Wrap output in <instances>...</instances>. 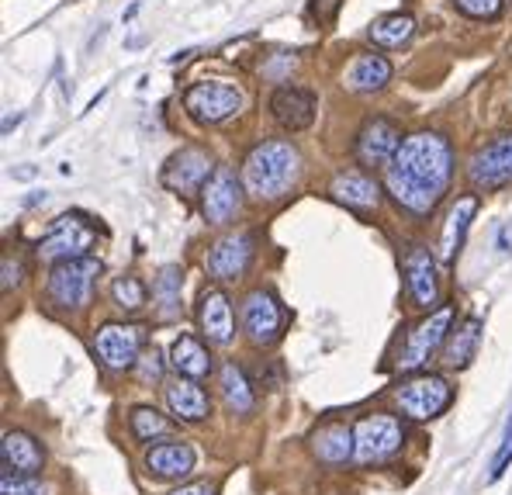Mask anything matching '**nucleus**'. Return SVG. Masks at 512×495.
I'll return each instance as SVG.
<instances>
[{"instance_id": "1", "label": "nucleus", "mask_w": 512, "mask_h": 495, "mask_svg": "<svg viewBox=\"0 0 512 495\" xmlns=\"http://www.w3.org/2000/svg\"><path fill=\"white\" fill-rule=\"evenodd\" d=\"M454 177V146L443 132H416L402 139L395 160L384 167L388 194L412 215H429Z\"/></svg>"}, {"instance_id": "2", "label": "nucleus", "mask_w": 512, "mask_h": 495, "mask_svg": "<svg viewBox=\"0 0 512 495\" xmlns=\"http://www.w3.org/2000/svg\"><path fill=\"white\" fill-rule=\"evenodd\" d=\"M301 156L288 139H270L260 142L243 163V184L253 198L274 201L288 194V187L298 180Z\"/></svg>"}, {"instance_id": "3", "label": "nucleus", "mask_w": 512, "mask_h": 495, "mask_svg": "<svg viewBox=\"0 0 512 495\" xmlns=\"http://www.w3.org/2000/svg\"><path fill=\"white\" fill-rule=\"evenodd\" d=\"M101 274V260L80 257V260H63V264L52 267L49 284H45V295L56 309H84L94 295V281Z\"/></svg>"}, {"instance_id": "4", "label": "nucleus", "mask_w": 512, "mask_h": 495, "mask_svg": "<svg viewBox=\"0 0 512 495\" xmlns=\"http://www.w3.org/2000/svg\"><path fill=\"white\" fill-rule=\"evenodd\" d=\"M184 108L198 125H222L243 111V90L225 80H205L184 94Z\"/></svg>"}, {"instance_id": "5", "label": "nucleus", "mask_w": 512, "mask_h": 495, "mask_svg": "<svg viewBox=\"0 0 512 495\" xmlns=\"http://www.w3.org/2000/svg\"><path fill=\"white\" fill-rule=\"evenodd\" d=\"M402 440H405V430L395 416H364L357 426H353V457L360 464H378V461H388L402 450Z\"/></svg>"}, {"instance_id": "6", "label": "nucleus", "mask_w": 512, "mask_h": 495, "mask_svg": "<svg viewBox=\"0 0 512 495\" xmlns=\"http://www.w3.org/2000/svg\"><path fill=\"white\" fill-rule=\"evenodd\" d=\"M142 347H146V326H139V322H108L94 336L97 360L111 371H125V367L139 364Z\"/></svg>"}, {"instance_id": "7", "label": "nucleus", "mask_w": 512, "mask_h": 495, "mask_svg": "<svg viewBox=\"0 0 512 495\" xmlns=\"http://www.w3.org/2000/svg\"><path fill=\"white\" fill-rule=\"evenodd\" d=\"M94 239H97V229L87 219H80V215H63V219L49 229V236L39 239L35 253H39L42 260H56V264H63V260H80V257H87Z\"/></svg>"}, {"instance_id": "8", "label": "nucleus", "mask_w": 512, "mask_h": 495, "mask_svg": "<svg viewBox=\"0 0 512 495\" xmlns=\"http://www.w3.org/2000/svg\"><path fill=\"white\" fill-rule=\"evenodd\" d=\"M454 402V388H450L447 378L440 374H423V378H412L409 385L398 388V405L409 419H433L440 416L447 405Z\"/></svg>"}, {"instance_id": "9", "label": "nucleus", "mask_w": 512, "mask_h": 495, "mask_svg": "<svg viewBox=\"0 0 512 495\" xmlns=\"http://www.w3.org/2000/svg\"><path fill=\"white\" fill-rule=\"evenodd\" d=\"M450 322H454V309L443 305V309H436L433 315H426L419 326H412L409 340H405V347H402V360H398L402 371H419V367L443 347V340L450 336Z\"/></svg>"}, {"instance_id": "10", "label": "nucleus", "mask_w": 512, "mask_h": 495, "mask_svg": "<svg viewBox=\"0 0 512 495\" xmlns=\"http://www.w3.org/2000/svg\"><path fill=\"white\" fill-rule=\"evenodd\" d=\"M284 322H288V315H284V305L277 302L274 291L260 288V291H250V295L243 298V329L256 347H270V343H277Z\"/></svg>"}, {"instance_id": "11", "label": "nucleus", "mask_w": 512, "mask_h": 495, "mask_svg": "<svg viewBox=\"0 0 512 495\" xmlns=\"http://www.w3.org/2000/svg\"><path fill=\"white\" fill-rule=\"evenodd\" d=\"M468 177L474 187H485V191H499V187L512 184V132L495 135L471 156Z\"/></svg>"}, {"instance_id": "12", "label": "nucleus", "mask_w": 512, "mask_h": 495, "mask_svg": "<svg viewBox=\"0 0 512 495\" xmlns=\"http://www.w3.org/2000/svg\"><path fill=\"white\" fill-rule=\"evenodd\" d=\"M398 146H402V129H398L395 118L374 115L360 125L353 153H357V160L364 163V167H388V163L395 160Z\"/></svg>"}, {"instance_id": "13", "label": "nucleus", "mask_w": 512, "mask_h": 495, "mask_svg": "<svg viewBox=\"0 0 512 495\" xmlns=\"http://www.w3.org/2000/svg\"><path fill=\"white\" fill-rule=\"evenodd\" d=\"M201 215L208 225H225L243 205V184L236 180L229 167H215V174L208 177V184L201 187Z\"/></svg>"}, {"instance_id": "14", "label": "nucleus", "mask_w": 512, "mask_h": 495, "mask_svg": "<svg viewBox=\"0 0 512 495\" xmlns=\"http://www.w3.org/2000/svg\"><path fill=\"white\" fill-rule=\"evenodd\" d=\"M212 160H208L205 149L198 146H187L180 149V153H173L167 160V167H163V184L170 187V191L177 194H194L201 191V187L208 184V177H212Z\"/></svg>"}, {"instance_id": "15", "label": "nucleus", "mask_w": 512, "mask_h": 495, "mask_svg": "<svg viewBox=\"0 0 512 495\" xmlns=\"http://www.w3.org/2000/svg\"><path fill=\"white\" fill-rule=\"evenodd\" d=\"M250 260H253V236L250 232H232V236H222L208 250L205 267L215 281H236V277L246 274Z\"/></svg>"}, {"instance_id": "16", "label": "nucleus", "mask_w": 512, "mask_h": 495, "mask_svg": "<svg viewBox=\"0 0 512 495\" xmlns=\"http://www.w3.org/2000/svg\"><path fill=\"white\" fill-rule=\"evenodd\" d=\"M405 291L419 309H433L440 298V274H436V257L429 246H412L405 253Z\"/></svg>"}, {"instance_id": "17", "label": "nucleus", "mask_w": 512, "mask_h": 495, "mask_svg": "<svg viewBox=\"0 0 512 495\" xmlns=\"http://www.w3.org/2000/svg\"><path fill=\"white\" fill-rule=\"evenodd\" d=\"M270 115L281 129L288 132H301L315 122V94L312 90H301V87H277L270 94Z\"/></svg>"}, {"instance_id": "18", "label": "nucleus", "mask_w": 512, "mask_h": 495, "mask_svg": "<svg viewBox=\"0 0 512 495\" xmlns=\"http://www.w3.org/2000/svg\"><path fill=\"white\" fill-rule=\"evenodd\" d=\"M0 468L7 475H39L45 468V450L32 433L7 430L0 440Z\"/></svg>"}, {"instance_id": "19", "label": "nucleus", "mask_w": 512, "mask_h": 495, "mask_svg": "<svg viewBox=\"0 0 512 495\" xmlns=\"http://www.w3.org/2000/svg\"><path fill=\"white\" fill-rule=\"evenodd\" d=\"M198 322H201V333L208 336V343H215V347L232 343V336H236V322H232V305H229V298H225V291H218V288L201 291Z\"/></svg>"}, {"instance_id": "20", "label": "nucleus", "mask_w": 512, "mask_h": 495, "mask_svg": "<svg viewBox=\"0 0 512 495\" xmlns=\"http://www.w3.org/2000/svg\"><path fill=\"white\" fill-rule=\"evenodd\" d=\"M167 405L180 423H205V419L212 416V399H208V392L194 378H184V374H177V381L167 385Z\"/></svg>"}, {"instance_id": "21", "label": "nucleus", "mask_w": 512, "mask_h": 495, "mask_svg": "<svg viewBox=\"0 0 512 495\" xmlns=\"http://www.w3.org/2000/svg\"><path fill=\"white\" fill-rule=\"evenodd\" d=\"M194 461H198V454H194V447L184 444V440H167V444H153L146 450L149 475L167 478V482H177V478L191 475Z\"/></svg>"}, {"instance_id": "22", "label": "nucleus", "mask_w": 512, "mask_h": 495, "mask_svg": "<svg viewBox=\"0 0 512 495\" xmlns=\"http://www.w3.org/2000/svg\"><path fill=\"white\" fill-rule=\"evenodd\" d=\"M474 212H478V198H474V194H464V198H457L454 205H450L447 219H443V229H440V239H436V257H440L443 264H450L454 253L461 250Z\"/></svg>"}, {"instance_id": "23", "label": "nucleus", "mask_w": 512, "mask_h": 495, "mask_svg": "<svg viewBox=\"0 0 512 495\" xmlns=\"http://www.w3.org/2000/svg\"><path fill=\"white\" fill-rule=\"evenodd\" d=\"M391 80V63L378 52H360L346 63L343 70V87L353 94H374Z\"/></svg>"}, {"instance_id": "24", "label": "nucleus", "mask_w": 512, "mask_h": 495, "mask_svg": "<svg viewBox=\"0 0 512 495\" xmlns=\"http://www.w3.org/2000/svg\"><path fill=\"white\" fill-rule=\"evenodd\" d=\"M329 194H333V201H340L346 208H357V212L378 208V201H381V187L367 174H357V170L336 174V180L329 184Z\"/></svg>"}, {"instance_id": "25", "label": "nucleus", "mask_w": 512, "mask_h": 495, "mask_svg": "<svg viewBox=\"0 0 512 495\" xmlns=\"http://www.w3.org/2000/svg\"><path fill=\"white\" fill-rule=\"evenodd\" d=\"M170 364H173V371H177V374L194 378V381H201V378H208V374H212V357H208L205 343L194 340L191 333H180L177 340H173Z\"/></svg>"}, {"instance_id": "26", "label": "nucleus", "mask_w": 512, "mask_h": 495, "mask_svg": "<svg viewBox=\"0 0 512 495\" xmlns=\"http://www.w3.org/2000/svg\"><path fill=\"white\" fill-rule=\"evenodd\" d=\"M312 450L322 464H343L353 457V430L343 423H326L312 433Z\"/></svg>"}, {"instance_id": "27", "label": "nucleus", "mask_w": 512, "mask_h": 495, "mask_svg": "<svg viewBox=\"0 0 512 495\" xmlns=\"http://www.w3.org/2000/svg\"><path fill=\"white\" fill-rule=\"evenodd\" d=\"M218 381H222V399L229 405V412H236V416H250L253 405H256V395L250 388V381H246L243 367L236 364V360H229V364L222 367V374H218Z\"/></svg>"}, {"instance_id": "28", "label": "nucleus", "mask_w": 512, "mask_h": 495, "mask_svg": "<svg viewBox=\"0 0 512 495\" xmlns=\"http://www.w3.org/2000/svg\"><path fill=\"white\" fill-rule=\"evenodd\" d=\"M478 340H481V319H464L457 329H450V340L443 347V364L447 367H468L474 350H478Z\"/></svg>"}, {"instance_id": "29", "label": "nucleus", "mask_w": 512, "mask_h": 495, "mask_svg": "<svg viewBox=\"0 0 512 495\" xmlns=\"http://www.w3.org/2000/svg\"><path fill=\"white\" fill-rule=\"evenodd\" d=\"M367 35H371L374 45L402 49V45L416 35V21H412L409 14H384V18H378L371 28H367Z\"/></svg>"}, {"instance_id": "30", "label": "nucleus", "mask_w": 512, "mask_h": 495, "mask_svg": "<svg viewBox=\"0 0 512 495\" xmlns=\"http://www.w3.org/2000/svg\"><path fill=\"white\" fill-rule=\"evenodd\" d=\"M128 426H132L135 440H142V444H156V440H167L173 433V423L163 416V412H156L153 405H139V409H132Z\"/></svg>"}, {"instance_id": "31", "label": "nucleus", "mask_w": 512, "mask_h": 495, "mask_svg": "<svg viewBox=\"0 0 512 495\" xmlns=\"http://www.w3.org/2000/svg\"><path fill=\"white\" fill-rule=\"evenodd\" d=\"M180 267H163L160 277H156V288H153V298L160 305V319L170 322L180 315Z\"/></svg>"}, {"instance_id": "32", "label": "nucleus", "mask_w": 512, "mask_h": 495, "mask_svg": "<svg viewBox=\"0 0 512 495\" xmlns=\"http://www.w3.org/2000/svg\"><path fill=\"white\" fill-rule=\"evenodd\" d=\"M111 295H115L118 309H125V312H139L142 305H146V284H142L135 274H122L115 284H111Z\"/></svg>"}, {"instance_id": "33", "label": "nucleus", "mask_w": 512, "mask_h": 495, "mask_svg": "<svg viewBox=\"0 0 512 495\" xmlns=\"http://www.w3.org/2000/svg\"><path fill=\"white\" fill-rule=\"evenodd\" d=\"M49 489L39 482V475H0V495H45Z\"/></svg>"}, {"instance_id": "34", "label": "nucleus", "mask_w": 512, "mask_h": 495, "mask_svg": "<svg viewBox=\"0 0 512 495\" xmlns=\"http://www.w3.org/2000/svg\"><path fill=\"white\" fill-rule=\"evenodd\" d=\"M454 7L468 18H499L502 0H454Z\"/></svg>"}, {"instance_id": "35", "label": "nucleus", "mask_w": 512, "mask_h": 495, "mask_svg": "<svg viewBox=\"0 0 512 495\" xmlns=\"http://www.w3.org/2000/svg\"><path fill=\"white\" fill-rule=\"evenodd\" d=\"M509 461H512V419H509V426H506V437H502V444H499V450H495V457H492V471H488V482H499V478L506 475Z\"/></svg>"}, {"instance_id": "36", "label": "nucleus", "mask_w": 512, "mask_h": 495, "mask_svg": "<svg viewBox=\"0 0 512 495\" xmlns=\"http://www.w3.org/2000/svg\"><path fill=\"white\" fill-rule=\"evenodd\" d=\"M139 378L142 381H160L163 378V357H160V350H146V354L139 357Z\"/></svg>"}, {"instance_id": "37", "label": "nucleus", "mask_w": 512, "mask_h": 495, "mask_svg": "<svg viewBox=\"0 0 512 495\" xmlns=\"http://www.w3.org/2000/svg\"><path fill=\"white\" fill-rule=\"evenodd\" d=\"M21 277H25V264H21L18 257L11 260V253H7L4 257V281H0L4 284V291H11L14 284H21Z\"/></svg>"}, {"instance_id": "38", "label": "nucleus", "mask_w": 512, "mask_h": 495, "mask_svg": "<svg viewBox=\"0 0 512 495\" xmlns=\"http://www.w3.org/2000/svg\"><path fill=\"white\" fill-rule=\"evenodd\" d=\"M336 7H340V0H315L312 11H315V18H319V21H329L336 14Z\"/></svg>"}, {"instance_id": "39", "label": "nucleus", "mask_w": 512, "mask_h": 495, "mask_svg": "<svg viewBox=\"0 0 512 495\" xmlns=\"http://www.w3.org/2000/svg\"><path fill=\"white\" fill-rule=\"evenodd\" d=\"M170 495H215V485H208V482H191V485H180L177 492H170Z\"/></svg>"}, {"instance_id": "40", "label": "nucleus", "mask_w": 512, "mask_h": 495, "mask_svg": "<svg viewBox=\"0 0 512 495\" xmlns=\"http://www.w3.org/2000/svg\"><path fill=\"white\" fill-rule=\"evenodd\" d=\"M21 122V115H14V118H7V122H4V132H11L14 129V125H18Z\"/></svg>"}]
</instances>
